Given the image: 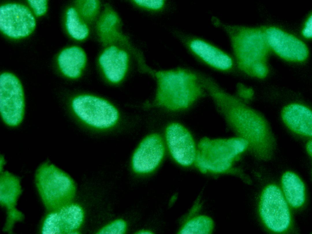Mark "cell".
Instances as JSON below:
<instances>
[{"label": "cell", "instance_id": "cell-1", "mask_svg": "<svg viewBox=\"0 0 312 234\" xmlns=\"http://www.w3.org/2000/svg\"><path fill=\"white\" fill-rule=\"evenodd\" d=\"M223 26L230 37L239 68L248 75L265 77L268 72L265 62L269 47L264 31L236 25Z\"/></svg>", "mask_w": 312, "mask_h": 234}, {"label": "cell", "instance_id": "cell-2", "mask_svg": "<svg viewBox=\"0 0 312 234\" xmlns=\"http://www.w3.org/2000/svg\"><path fill=\"white\" fill-rule=\"evenodd\" d=\"M158 87L154 104L172 110L186 108L204 95L194 74L182 69L155 73Z\"/></svg>", "mask_w": 312, "mask_h": 234}, {"label": "cell", "instance_id": "cell-3", "mask_svg": "<svg viewBox=\"0 0 312 234\" xmlns=\"http://www.w3.org/2000/svg\"><path fill=\"white\" fill-rule=\"evenodd\" d=\"M35 183L39 196L46 209L51 212L70 204L74 187L69 177L57 167L45 162L38 167Z\"/></svg>", "mask_w": 312, "mask_h": 234}, {"label": "cell", "instance_id": "cell-4", "mask_svg": "<svg viewBox=\"0 0 312 234\" xmlns=\"http://www.w3.org/2000/svg\"><path fill=\"white\" fill-rule=\"evenodd\" d=\"M248 144V141L243 138H204L198 144L195 162L203 172H223L230 168L235 158Z\"/></svg>", "mask_w": 312, "mask_h": 234}, {"label": "cell", "instance_id": "cell-5", "mask_svg": "<svg viewBox=\"0 0 312 234\" xmlns=\"http://www.w3.org/2000/svg\"><path fill=\"white\" fill-rule=\"evenodd\" d=\"M221 110L230 122L255 145L261 147L266 141L268 132L264 119L239 100L229 97L223 102Z\"/></svg>", "mask_w": 312, "mask_h": 234}, {"label": "cell", "instance_id": "cell-6", "mask_svg": "<svg viewBox=\"0 0 312 234\" xmlns=\"http://www.w3.org/2000/svg\"><path fill=\"white\" fill-rule=\"evenodd\" d=\"M259 212L266 226L273 232H284L290 226L291 217L289 204L282 190L276 185H268L263 191Z\"/></svg>", "mask_w": 312, "mask_h": 234}, {"label": "cell", "instance_id": "cell-7", "mask_svg": "<svg viewBox=\"0 0 312 234\" xmlns=\"http://www.w3.org/2000/svg\"><path fill=\"white\" fill-rule=\"evenodd\" d=\"M0 109L2 119L8 126H16L22 121L24 111L23 89L18 78L10 73L0 75Z\"/></svg>", "mask_w": 312, "mask_h": 234}, {"label": "cell", "instance_id": "cell-8", "mask_svg": "<svg viewBox=\"0 0 312 234\" xmlns=\"http://www.w3.org/2000/svg\"><path fill=\"white\" fill-rule=\"evenodd\" d=\"M73 110L87 124L101 129L114 125L118 118L117 110L106 101L89 95H82L73 101Z\"/></svg>", "mask_w": 312, "mask_h": 234}, {"label": "cell", "instance_id": "cell-9", "mask_svg": "<svg viewBox=\"0 0 312 234\" xmlns=\"http://www.w3.org/2000/svg\"><path fill=\"white\" fill-rule=\"evenodd\" d=\"M34 17L30 9L20 4L9 3L0 7V29L13 38L27 37L34 29Z\"/></svg>", "mask_w": 312, "mask_h": 234}, {"label": "cell", "instance_id": "cell-10", "mask_svg": "<svg viewBox=\"0 0 312 234\" xmlns=\"http://www.w3.org/2000/svg\"><path fill=\"white\" fill-rule=\"evenodd\" d=\"M264 31L269 48L282 58L289 61L302 62L307 58V47L297 37L275 27H268Z\"/></svg>", "mask_w": 312, "mask_h": 234}, {"label": "cell", "instance_id": "cell-11", "mask_svg": "<svg viewBox=\"0 0 312 234\" xmlns=\"http://www.w3.org/2000/svg\"><path fill=\"white\" fill-rule=\"evenodd\" d=\"M165 137L170 153L177 163L189 166L195 162V144L191 134L185 127L177 123L170 125L166 129Z\"/></svg>", "mask_w": 312, "mask_h": 234}, {"label": "cell", "instance_id": "cell-12", "mask_svg": "<svg viewBox=\"0 0 312 234\" xmlns=\"http://www.w3.org/2000/svg\"><path fill=\"white\" fill-rule=\"evenodd\" d=\"M164 152V146L161 137L157 134L148 136L140 143L133 154V170L141 174L152 172L159 165Z\"/></svg>", "mask_w": 312, "mask_h": 234}, {"label": "cell", "instance_id": "cell-13", "mask_svg": "<svg viewBox=\"0 0 312 234\" xmlns=\"http://www.w3.org/2000/svg\"><path fill=\"white\" fill-rule=\"evenodd\" d=\"M83 213L79 206L69 204L51 212L46 217L42 228L44 234L75 233L81 225Z\"/></svg>", "mask_w": 312, "mask_h": 234}, {"label": "cell", "instance_id": "cell-14", "mask_svg": "<svg viewBox=\"0 0 312 234\" xmlns=\"http://www.w3.org/2000/svg\"><path fill=\"white\" fill-rule=\"evenodd\" d=\"M128 60V55L125 51L112 46L104 51L99 62L107 78L116 83L123 78L127 68Z\"/></svg>", "mask_w": 312, "mask_h": 234}, {"label": "cell", "instance_id": "cell-15", "mask_svg": "<svg viewBox=\"0 0 312 234\" xmlns=\"http://www.w3.org/2000/svg\"><path fill=\"white\" fill-rule=\"evenodd\" d=\"M282 119L294 132L308 136L312 135V113L307 107L294 103L285 106L282 112Z\"/></svg>", "mask_w": 312, "mask_h": 234}, {"label": "cell", "instance_id": "cell-16", "mask_svg": "<svg viewBox=\"0 0 312 234\" xmlns=\"http://www.w3.org/2000/svg\"><path fill=\"white\" fill-rule=\"evenodd\" d=\"M189 47L204 61L216 68L225 70L232 66V61L229 55L203 40L193 39L190 42Z\"/></svg>", "mask_w": 312, "mask_h": 234}, {"label": "cell", "instance_id": "cell-17", "mask_svg": "<svg viewBox=\"0 0 312 234\" xmlns=\"http://www.w3.org/2000/svg\"><path fill=\"white\" fill-rule=\"evenodd\" d=\"M0 190V203L7 210V217L19 214L21 212L16 208L22 191L19 178L7 171L1 172Z\"/></svg>", "mask_w": 312, "mask_h": 234}, {"label": "cell", "instance_id": "cell-18", "mask_svg": "<svg viewBox=\"0 0 312 234\" xmlns=\"http://www.w3.org/2000/svg\"><path fill=\"white\" fill-rule=\"evenodd\" d=\"M86 60L83 51L76 46L64 49L58 58L59 66L62 72L66 76L71 78H76L80 75Z\"/></svg>", "mask_w": 312, "mask_h": 234}, {"label": "cell", "instance_id": "cell-19", "mask_svg": "<svg viewBox=\"0 0 312 234\" xmlns=\"http://www.w3.org/2000/svg\"><path fill=\"white\" fill-rule=\"evenodd\" d=\"M281 183L282 192L288 204L295 208L301 207L304 203L305 194L304 185L300 179L288 172L282 176Z\"/></svg>", "mask_w": 312, "mask_h": 234}, {"label": "cell", "instance_id": "cell-20", "mask_svg": "<svg viewBox=\"0 0 312 234\" xmlns=\"http://www.w3.org/2000/svg\"><path fill=\"white\" fill-rule=\"evenodd\" d=\"M66 26L69 34L76 40H83L88 34L87 27L82 21L76 9L73 7L69 8L66 12Z\"/></svg>", "mask_w": 312, "mask_h": 234}, {"label": "cell", "instance_id": "cell-21", "mask_svg": "<svg viewBox=\"0 0 312 234\" xmlns=\"http://www.w3.org/2000/svg\"><path fill=\"white\" fill-rule=\"evenodd\" d=\"M214 223L209 217L205 215L196 216L188 221L179 231L180 234H210Z\"/></svg>", "mask_w": 312, "mask_h": 234}, {"label": "cell", "instance_id": "cell-22", "mask_svg": "<svg viewBox=\"0 0 312 234\" xmlns=\"http://www.w3.org/2000/svg\"><path fill=\"white\" fill-rule=\"evenodd\" d=\"M126 227V223L123 220H117L104 227L98 233L122 234L125 232Z\"/></svg>", "mask_w": 312, "mask_h": 234}, {"label": "cell", "instance_id": "cell-23", "mask_svg": "<svg viewBox=\"0 0 312 234\" xmlns=\"http://www.w3.org/2000/svg\"><path fill=\"white\" fill-rule=\"evenodd\" d=\"M133 2L137 6L147 9L157 10L161 9L165 4V1L133 0Z\"/></svg>", "mask_w": 312, "mask_h": 234}, {"label": "cell", "instance_id": "cell-24", "mask_svg": "<svg viewBox=\"0 0 312 234\" xmlns=\"http://www.w3.org/2000/svg\"><path fill=\"white\" fill-rule=\"evenodd\" d=\"M28 1L37 16H41L46 12L47 7V0H28Z\"/></svg>", "mask_w": 312, "mask_h": 234}, {"label": "cell", "instance_id": "cell-25", "mask_svg": "<svg viewBox=\"0 0 312 234\" xmlns=\"http://www.w3.org/2000/svg\"><path fill=\"white\" fill-rule=\"evenodd\" d=\"M82 10L84 15L91 16L96 11L98 8V3L96 0H87L83 4Z\"/></svg>", "mask_w": 312, "mask_h": 234}, {"label": "cell", "instance_id": "cell-26", "mask_svg": "<svg viewBox=\"0 0 312 234\" xmlns=\"http://www.w3.org/2000/svg\"><path fill=\"white\" fill-rule=\"evenodd\" d=\"M116 21V18L115 15L112 14H108L101 24V30L103 32L108 30L109 28L115 23Z\"/></svg>", "mask_w": 312, "mask_h": 234}, {"label": "cell", "instance_id": "cell-27", "mask_svg": "<svg viewBox=\"0 0 312 234\" xmlns=\"http://www.w3.org/2000/svg\"><path fill=\"white\" fill-rule=\"evenodd\" d=\"M302 34L305 37L310 38L312 37V15L309 16L306 21L303 29Z\"/></svg>", "mask_w": 312, "mask_h": 234}, {"label": "cell", "instance_id": "cell-28", "mask_svg": "<svg viewBox=\"0 0 312 234\" xmlns=\"http://www.w3.org/2000/svg\"><path fill=\"white\" fill-rule=\"evenodd\" d=\"M239 95L242 98L246 99L251 98L253 95V92L250 88H247L243 86L239 87Z\"/></svg>", "mask_w": 312, "mask_h": 234}, {"label": "cell", "instance_id": "cell-29", "mask_svg": "<svg viewBox=\"0 0 312 234\" xmlns=\"http://www.w3.org/2000/svg\"><path fill=\"white\" fill-rule=\"evenodd\" d=\"M307 152L311 156L312 153V142L311 140L309 141L307 144Z\"/></svg>", "mask_w": 312, "mask_h": 234}, {"label": "cell", "instance_id": "cell-30", "mask_svg": "<svg viewBox=\"0 0 312 234\" xmlns=\"http://www.w3.org/2000/svg\"><path fill=\"white\" fill-rule=\"evenodd\" d=\"M136 233H137V234H151V233H152L150 231H147V230H142V231H141L138 232Z\"/></svg>", "mask_w": 312, "mask_h": 234}]
</instances>
